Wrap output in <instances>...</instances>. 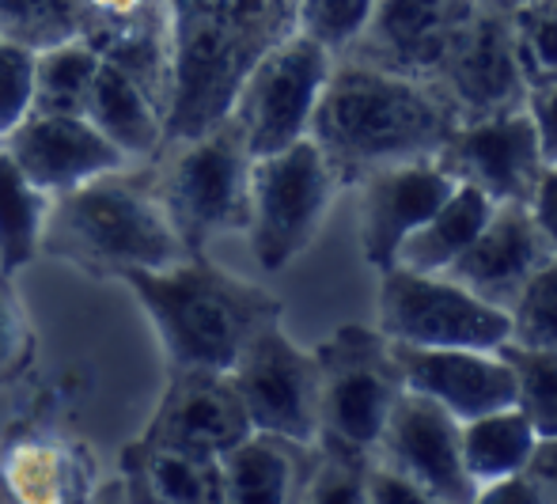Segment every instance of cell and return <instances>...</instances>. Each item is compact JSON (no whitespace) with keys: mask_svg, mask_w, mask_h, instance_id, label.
Masks as SVG:
<instances>
[{"mask_svg":"<svg viewBox=\"0 0 557 504\" xmlns=\"http://www.w3.org/2000/svg\"><path fill=\"white\" fill-rule=\"evenodd\" d=\"M455 130L459 118L436 84L337 58L308 137L349 186L380 168L436 160Z\"/></svg>","mask_w":557,"mask_h":504,"instance_id":"obj_1","label":"cell"},{"mask_svg":"<svg viewBox=\"0 0 557 504\" xmlns=\"http://www.w3.org/2000/svg\"><path fill=\"white\" fill-rule=\"evenodd\" d=\"M175 84L168 145L198 137L232 114L243 76L296 30L300 0H168Z\"/></svg>","mask_w":557,"mask_h":504,"instance_id":"obj_2","label":"cell"},{"mask_svg":"<svg viewBox=\"0 0 557 504\" xmlns=\"http://www.w3.org/2000/svg\"><path fill=\"white\" fill-rule=\"evenodd\" d=\"M122 281L160 334L168 368L232 372L250 337L281 322L285 311L270 288L224 270L209 255H186L175 266L125 273Z\"/></svg>","mask_w":557,"mask_h":504,"instance_id":"obj_3","label":"cell"},{"mask_svg":"<svg viewBox=\"0 0 557 504\" xmlns=\"http://www.w3.org/2000/svg\"><path fill=\"white\" fill-rule=\"evenodd\" d=\"M42 255L99 281H122L125 273L163 270L186 258L156 190L152 160L125 163L111 175L50 198Z\"/></svg>","mask_w":557,"mask_h":504,"instance_id":"obj_4","label":"cell"},{"mask_svg":"<svg viewBox=\"0 0 557 504\" xmlns=\"http://www.w3.org/2000/svg\"><path fill=\"white\" fill-rule=\"evenodd\" d=\"M250 168L255 156L232 118L160 148L152 160L156 190L186 255H209V243L247 232Z\"/></svg>","mask_w":557,"mask_h":504,"instance_id":"obj_5","label":"cell"},{"mask_svg":"<svg viewBox=\"0 0 557 504\" xmlns=\"http://www.w3.org/2000/svg\"><path fill=\"white\" fill-rule=\"evenodd\" d=\"M337 190L342 179L311 137L293 140L281 152L258 156L250 168L247 239L265 273L288 270L315 243Z\"/></svg>","mask_w":557,"mask_h":504,"instance_id":"obj_6","label":"cell"},{"mask_svg":"<svg viewBox=\"0 0 557 504\" xmlns=\"http://www.w3.org/2000/svg\"><path fill=\"white\" fill-rule=\"evenodd\" d=\"M319 440L372 455L391 409L403 395V372L391 342L375 327L345 322L315 345Z\"/></svg>","mask_w":557,"mask_h":504,"instance_id":"obj_7","label":"cell"},{"mask_svg":"<svg viewBox=\"0 0 557 504\" xmlns=\"http://www.w3.org/2000/svg\"><path fill=\"white\" fill-rule=\"evenodd\" d=\"M375 330L395 345L418 349H500L512 334L508 311L478 300L447 273L391 266L380 273Z\"/></svg>","mask_w":557,"mask_h":504,"instance_id":"obj_8","label":"cell"},{"mask_svg":"<svg viewBox=\"0 0 557 504\" xmlns=\"http://www.w3.org/2000/svg\"><path fill=\"white\" fill-rule=\"evenodd\" d=\"M334 73V58L300 30L265 50L243 76L232 99V122L239 125L250 156H270L308 137L311 114L319 107L326 81Z\"/></svg>","mask_w":557,"mask_h":504,"instance_id":"obj_9","label":"cell"},{"mask_svg":"<svg viewBox=\"0 0 557 504\" xmlns=\"http://www.w3.org/2000/svg\"><path fill=\"white\" fill-rule=\"evenodd\" d=\"M227 376L239 391L250 429L293 444H319L315 349L293 342L281 322L258 330Z\"/></svg>","mask_w":557,"mask_h":504,"instance_id":"obj_10","label":"cell"},{"mask_svg":"<svg viewBox=\"0 0 557 504\" xmlns=\"http://www.w3.org/2000/svg\"><path fill=\"white\" fill-rule=\"evenodd\" d=\"M436 88L451 102L459 125L523 107L528 84L516 65L512 4L508 0H478L459 46L436 76Z\"/></svg>","mask_w":557,"mask_h":504,"instance_id":"obj_11","label":"cell"},{"mask_svg":"<svg viewBox=\"0 0 557 504\" xmlns=\"http://www.w3.org/2000/svg\"><path fill=\"white\" fill-rule=\"evenodd\" d=\"M436 168L451 183L474 186L497 205H528L546 171L528 110L462 122L436 152Z\"/></svg>","mask_w":557,"mask_h":504,"instance_id":"obj_12","label":"cell"},{"mask_svg":"<svg viewBox=\"0 0 557 504\" xmlns=\"http://www.w3.org/2000/svg\"><path fill=\"white\" fill-rule=\"evenodd\" d=\"M478 0H375L364 35L345 58L436 84Z\"/></svg>","mask_w":557,"mask_h":504,"instance_id":"obj_13","label":"cell"},{"mask_svg":"<svg viewBox=\"0 0 557 504\" xmlns=\"http://www.w3.org/2000/svg\"><path fill=\"white\" fill-rule=\"evenodd\" d=\"M372 455L421 485L436 504H470L478 490L462 467L459 421L413 391L398 395Z\"/></svg>","mask_w":557,"mask_h":504,"instance_id":"obj_14","label":"cell"},{"mask_svg":"<svg viewBox=\"0 0 557 504\" xmlns=\"http://www.w3.org/2000/svg\"><path fill=\"white\" fill-rule=\"evenodd\" d=\"M250 432L255 429L232 376L206 372V368H171L168 388L140 437L221 459Z\"/></svg>","mask_w":557,"mask_h":504,"instance_id":"obj_15","label":"cell"},{"mask_svg":"<svg viewBox=\"0 0 557 504\" xmlns=\"http://www.w3.org/2000/svg\"><path fill=\"white\" fill-rule=\"evenodd\" d=\"M0 145L46 198L129 163L84 114H27Z\"/></svg>","mask_w":557,"mask_h":504,"instance_id":"obj_16","label":"cell"},{"mask_svg":"<svg viewBox=\"0 0 557 504\" xmlns=\"http://www.w3.org/2000/svg\"><path fill=\"white\" fill-rule=\"evenodd\" d=\"M88 444L53 429H20L0 444V504H88L99 490Z\"/></svg>","mask_w":557,"mask_h":504,"instance_id":"obj_17","label":"cell"},{"mask_svg":"<svg viewBox=\"0 0 557 504\" xmlns=\"http://www.w3.org/2000/svg\"><path fill=\"white\" fill-rule=\"evenodd\" d=\"M550 258L554 250L543 239L528 205H493L485 228L447 270V278L470 288L478 300L508 311Z\"/></svg>","mask_w":557,"mask_h":504,"instance_id":"obj_18","label":"cell"},{"mask_svg":"<svg viewBox=\"0 0 557 504\" xmlns=\"http://www.w3.org/2000/svg\"><path fill=\"white\" fill-rule=\"evenodd\" d=\"M360 190V255L375 273L395 266L406 235L441 205L455 183L436 160H413L380 168L357 183Z\"/></svg>","mask_w":557,"mask_h":504,"instance_id":"obj_19","label":"cell"},{"mask_svg":"<svg viewBox=\"0 0 557 504\" xmlns=\"http://www.w3.org/2000/svg\"><path fill=\"white\" fill-rule=\"evenodd\" d=\"M403 388L429 398L455 421L512 406V372L497 349H418L395 345Z\"/></svg>","mask_w":557,"mask_h":504,"instance_id":"obj_20","label":"cell"},{"mask_svg":"<svg viewBox=\"0 0 557 504\" xmlns=\"http://www.w3.org/2000/svg\"><path fill=\"white\" fill-rule=\"evenodd\" d=\"M117 478L129 504H221V459L145 437L122 447Z\"/></svg>","mask_w":557,"mask_h":504,"instance_id":"obj_21","label":"cell"},{"mask_svg":"<svg viewBox=\"0 0 557 504\" xmlns=\"http://www.w3.org/2000/svg\"><path fill=\"white\" fill-rule=\"evenodd\" d=\"M315 444L250 432L221 455V504H300Z\"/></svg>","mask_w":557,"mask_h":504,"instance_id":"obj_22","label":"cell"},{"mask_svg":"<svg viewBox=\"0 0 557 504\" xmlns=\"http://www.w3.org/2000/svg\"><path fill=\"white\" fill-rule=\"evenodd\" d=\"M84 118L129 163L156 160L163 140H168V114H163L160 102L148 96L140 84H133L125 73H117L114 65H107V61L99 65L96 88H91Z\"/></svg>","mask_w":557,"mask_h":504,"instance_id":"obj_23","label":"cell"},{"mask_svg":"<svg viewBox=\"0 0 557 504\" xmlns=\"http://www.w3.org/2000/svg\"><path fill=\"white\" fill-rule=\"evenodd\" d=\"M493 205L497 201H490L482 190L455 183V190L406 235V243L395 255V266L413 273H447L462 258V250L478 239Z\"/></svg>","mask_w":557,"mask_h":504,"instance_id":"obj_24","label":"cell"},{"mask_svg":"<svg viewBox=\"0 0 557 504\" xmlns=\"http://www.w3.org/2000/svg\"><path fill=\"white\" fill-rule=\"evenodd\" d=\"M535 437L539 432L531 429V421L516 406L459 421L462 467H467L470 482L490 485L500 482V478L523 475V463L535 447Z\"/></svg>","mask_w":557,"mask_h":504,"instance_id":"obj_25","label":"cell"},{"mask_svg":"<svg viewBox=\"0 0 557 504\" xmlns=\"http://www.w3.org/2000/svg\"><path fill=\"white\" fill-rule=\"evenodd\" d=\"M50 198L20 171L0 145V273H20L42 255V228Z\"/></svg>","mask_w":557,"mask_h":504,"instance_id":"obj_26","label":"cell"},{"mask_svg":"<svg viewBox=\"0 0 557 504\" xmlns=\"http://www.w3.org/2000/svg\"><path fill=\"white\" fill-rule=\"evenodd\" d=\"M99 53L91 46L61 42L35 53V107L30 114H84L99 76Z\"/></svg>","mask_w":557,"mask_h":504,"instance_id":"obj_27","label":"cell"},{"mask_svg":"<svg viewBox=\"0 0 557 504\" xmlns=\"http://www.w3.org/2000/svg\"><path fill=\"white\" fill-rule=\"evenodd\" d=\"M88 0H0V38L27 50L76 42Z\"/></svg>","mask_w":557,"mask_h":504,"instance_id":"obj_28","label":"cell"},{"mask_svg":"<svg viewBox=\"0 0 557 504\" xmlns=\"http://www.w3.org/2000/svg\"><path fill=\"white\" fill-rule=\"evenodd\" d=\"M508 372H512V406L531 421L539 437L557 432V353L531 349V345H500Z\"/></svg>","mask_w":557,"mask_h":504,"instance_id":"obj_29","label":"cell"},{"mask_svg":"<svg viewBox=\"0 0 557 504\" xmlns=\"http://www.w3.org/2000/svg\"><path fill=\"white\" fill-rule=\"evenodd\" d=\"M512 46L528 91L557 81V0L512 4Z\"/></svg>","mask_w":557,"mask_h":504,"instance_id":"obj_30","label":"cell"},{"mask_svg":"<svg viewBox=\"0 0 557 504\" xmlns=\"http://www.w3.org/2000/svg\"><path fill=\"white\" fill-rule=\"evenodd\" d=\"M372 455L352 452L334 440H319L304 478L300 504H368L364 470Z\"/></svg>","mask_w":557,"mask_h":504,"instance_id":"obj_31","label":"cell"},{"mask_svg":"<svg viewBox=\"0 0 557 504\" xmlns=\"http://www.w3.org/2000/svg\"><path fill=\"white\" fill-rule=\"evenodd\" d=\"M372 12L375 0H300L296 30L304 38H311V42H319L337 61L364 35Z\"/></svg>","mask_w":557,"mask_h":504,"instance_id":"obj_32","label":"cell"},{"mask_svg":"<svg viewBox=\"0 0 557 504\" xmlns=\"http://www.w3.org/2000/svg\"><path fill=\"white\" fill-rule=\"evenodd\" d=\"M508 322H512L508 342L557 353V258H550L516 296V304L508 307Z\"/></svg>","mask_w":557,"mask_h":504,"instance_id":"obj_33","label":"cell"},{"mask_svg":"<svg viewBox=\"0 0 557 504\" xmlns=\"http://www.w3.org/2000/svg\"><path fill=\"white\" fill-rule=\"evenodd\" d=\"M35 322L12 273H0V388L20 383L35 365Z\"/></svg>","mask_w":557,"mask_h":504,"instance_id":"obj_34","label":"cell"},{"mask_svg":"<svg viewBox=\"0 0 557 504\" xmlns=\"http://www.w3.org/2000/svg\"><path fill=\"white\" fill-rule=\"evenodd\" d=\"M35 107V50L0 42V137L15 130Z\"/></svg>","mask_w":557,"mask_h":504,"instance_id":"obj_35","label":"cell"},{"mask_svg":"<svg viewBox=\"0 0 557 504\" xmlns=\"http://www.w3.org/2000/svg\"><path fill=\"white\" fill-rule=\"evenodd\" d=\"M364 490H368V504H436L421 485H413L410 478L391 470L387 463H380L375 455L368 459Z\"/></svg>","mask_w":557,"mask_h":504,"instance_id":"obj_36","label":"cell"},{"mask_svg":"<svg viewBox=\"0 0 557 504\" xmlns=\"http://www.w3.org/2000/svg\"><path fill=\"white\" fill-rule=\"evenodd\" d=\"M523 110H528L531 125H535V137H539V148H543L546 168H554L557 163V81L531 88L528 99H523Z\"/></svg>","mask_w":557,"mask_h":504,"instance_id":"obj_37","label":"cell"},{"mask_svg":"<svg viewBox=\"0 0 557 504\" xmlns=\"http://www.w3.org/2000/svg\"><path fill=\"white\" fill-rule=\"evenodd\" d=\"M523 478L535 485L543 504H557V432L554 437H535V447L523 463Z\"/></svg>","mask_w":557,"mask_h":504,"instance_id":"obj_38","label":"cell"},{"mask_svg":"<svg viewBox=\"0 0 557 504\" xmlns=\"http://www.w3.org/2000/svg\"><path fill=\"white\" fill-rule=\"evenodd\" d=\"M528 209H531L539 232H543V239L550 243V250H554V258H557V163L543 171V179H539V186H535V194H531Z\"/></svg>","mask_w":557,"mask_h":504,"instance_id":"obj_39","label":"cell"},{"mask_svg":"<svg viewBox=\"0 0 557 504\" xmlns=\"http://www.w3.org/2000/svg\"><path fill=\"white\" fill-rule=\"evenodd\" d=\"M470 504H543V497H539L528 478L512 475V478H500V482L478 485Z\"/></svg>","mask_w":557,"mask_h":504,"instance_id":"obj_40","label":"cell"},{"mask_svg":"<svg viewBox=\"0 0 557 504\" xmlns=\"http://www.w3.org/2000/svg\"><path fill=\"white\" fill-rule=\"evenodd\" d=\"M88 504H129V497H125V485H122V478H107V482H99V490H96V497H91Z\"/></svg>","mask_w":557,"mask_h":504,"instance_id":"obj_41","label":"cell"},{"mask_svg":"<svg viewBox=\"0 0 557 504\" xmlns=\"http://www.w3.org/2000/svg\"><path fill=\"white\" fill-rule=\"evenodd\" d=\"M508 4H520V0H508Z\"/></svg>","mask_w":557,"mask_h":504,"instance_id":"obj_42","label":"cell"},{"mask_svg":"<svg viewBox=\"0 0 557 504\" xmlns=\"http://www.w3.org/2000/svg\"><path fill=\"white\" fill-rule=\"evenodd\" d=\"M0 42H4V38H0Z\"/></svg>","mask_w":557,"mask_h":504,"instance_id":"obj_43","label":"cell"}]
</instances>
